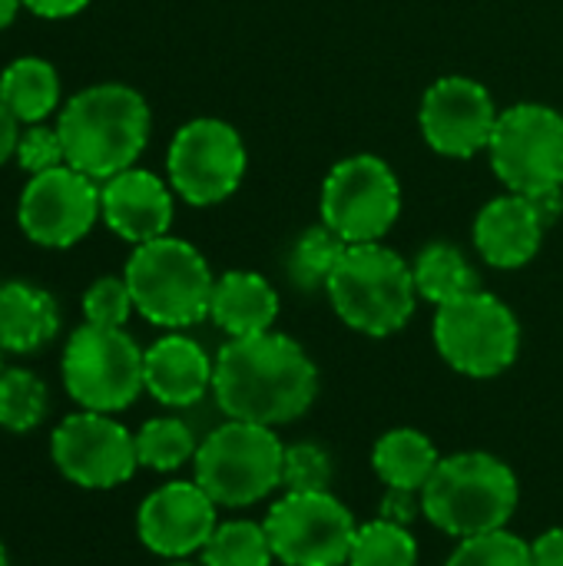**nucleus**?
<instances>
[{
	"label": "nucleus",
	"instance_id": "1",
	"mask_svg": "<svg viewBox=\"0 0 563 566\" xmlns=\"http://www.w3.org/2000/svg\"><path fill=\"white\" fill-rule=\"evenodd\" d=\"M212 395L229 421L279 428L299 421L315 395L319 371L305 348L279 332L229 338L216 355Z\"/></svg>",
	"mask_w": 563,
	"mask_h": 566
},
{
	"label": "nucleus",
	"instance_id": "2",
	"mask_svg": "<svg viewBox=\"0 0 563 566\" xmlns=\"http://www.w3.org/2000/svg\"><path fill=\"white\" fill-rule=\"evenodd\" d=\"M149 106L126 83H96L73 93L56 119L66 166L96 182L133 169L149 143Z\"/></svg>",
	"mask_w": 563,
	"mask_h": 566
},
{
	"label": "nucleus",
	"instance_id": "3",
	"mask_svg": "<svg viewBox=\"0 0 563 566\" xmlns=\"http://www.w3.org/2000/svg\"><path fill=\"white\" fill-rule=\"evenodd\" d=\"M514 471L484 451H465L441 458L428 484L421 488V511L448 537H475L508 527L518 511Z\"/></svg>",
	"mask_w": 563,
	"mask_h": 566
},
{
	"label": "nucleus",
	"instance_id": "4",
	"mask_svg": "<svg viewBox=\"0 0 563 566\" xmlns=\"http://www.w3.org/2000/svg\"><path fill=\"white\" fill-rule=\"evenodd\" d=\"M329 302L335 315L372 338L402 332L418 305L411 265L382 242L348 245L329 275Z\"/></svg>",
	"mask_w": 563,
	"mask_h": 566
},
{
	"label": "nucleus",
	"instance_id": "5",
	"mask_svg": "<svg viewBox=\"0 0 563 566\" xmlns=\"http://www.w3.org/2000/svg\"><path fill=\"white\" fill-rule=\"evenodd\" d=\"M136 312L159 328H189L209 318L212 302V269L196 245L176 235H163L133 245L123 272Z\"/></svg>",
	"mask_w": 563,
	"mask_h": 566
},
{
	"label": "nucleus",
	"instance_id": "6",
	"mask_svg": "<svg viewBox=\"0 0 563 566\" xmlns=\"http://www.w3.org/2000/svg\"><path fill=\"white\" fill-rule=\"evenodd\" d=\"M285 444L265 424L229 421L209 431L192 458L196 484L216 507H249L282 488Z\"/></svg>",
	"mask_w": 563,
	"mask_h": 566
},
{
	"label": "nucleus",
	"instance_id": "7",
	"mask_svg": "<svg viewBox=\"0 0 563 566\" xmlns=\"http://www.w3.org/2000/svg\"><path fill=\"white\" fill-rule=\"evenodd\" d=\"M63 388L83 411L113 415L129 408L143 385V348L123 328H100L83 322L60 361Z\"/></svg>",
	"mask_w": 563,
	"mask_h": 566
},
{
	"label": "nucleus",
	"instance_id": "8",
	"mask_svg": "<svg viewBox=\"0 0 563 566\" xmlns=\"http://www.w3.org/2000/svg\"><path fill=\"white\" fill-rule=\"evenodd\" d=\"M435 345L455 371L468 378H498L521 352V325L498 295L475 289L438 305Z\"/></svg>",
	"mask_w": 563,
	"mask_h": 566
},
{
	"label": "nucleus",
	"instance_id": "9",
	"mask_svg": "<svg viewBox=\"0 0 563 566\" xmlns=\"http://www.w3.org/2000/svg\"><path fill=\"white\" fill-rule=\"evenodd\" d=\"M488 153L498 179L518 196L563 189V116L544 103H518L501 113Z\"/></svg>",
	"mask_w": 563,
	"mask_h": 566
},
{
	"label": "nucleus",
	"instance_id": "10",
	"mask_svg": "<svg viewBox=\"0 0 563 566\" xmlns=\"http://www.w3.org/2000/svg\"><path fill=\"white\" fill-rule=\"evenodd\" d=\"M402 216V186L378 156H348L322 186V222L348 245L382 242Z\"/></svg>",
	"mask_w": 563,
	"mask_h": 566
},
{
	"label": "nucleus",
	"instance_id": "11",
	"mask_svg": "<svg viewBox=\"0 0 563 566\" xmlns=\"http://www.w3.org/2000/svg\"><path fill=\"white\" fill-rule=\"evenodd\" d=\"M355 517L332 491H285L265 517L275 560L285 566H345Z\"/></svg>",
	"mask_w": 563,
	"mask_h": 566
},
{
	"label": "nucleus",
	"instance_id": "12",
	"mask_svg": "<svg viewBox=\"0 0 563 566\" xmlns=\"http://www.w3.org/2000/svg\"><path fill=\"white\" fill-rule=\"evenodd\" d=\"M242 136L212 116L179 126L166 153V176L173 192L189 206H216L229 199L246 176Z\"/></svg>",
	"mask_w": 563,
	"mask_h": 566
},
{
	"label": "nucleus",
	"instance_id": "13",
	"mask_svg": "<svg viewBox=\"0 0 563 566\" xmlns=\"http://www.w3.org/2000/svg\"><path fill=\"white\" fill-rule=\"evenodd\" d=\"M103 219L96 179L76 172L73 166H56L30 176L17 199L20 232L43 249H70L90 235Z\"/></svg>",
	"mask_w": 563,
	"mask_h": 566
},
{
	"label": "nucleus",
	"instance_id": "14",
	"mask_svg": "<svg viewBox=\"0 0 563 566\" xmlns=\"http://www.w3.org/2000/svg\"><path fill=\"white\" fill-rule=\"evenodd\" d=\"M50 454L56 471L86 491H110L133 478L136 434H129L113 415L80 411L60 421L50 438Z\"/></svg>",
	"mask_w": 563,
	"mask_h": 566
},
{
	"label": "nucleus",
	"instance_id": "15",
	"mask_svg": "<svg viewBox=\"0 0 563 566\" xmlns=\"http://www.w3.org/2000/svg\"><path fill=\"white\" fill-rule=\"evenodd\" d=\"M498 106L491 93L471 76H441L421 99V136L425 143L451 159H471L491 146L498 126Z\"/></svg>",
	"mask_w": 563,
	"mask_h": 566
},
{
	"label": "nucleus",
	"instance_id": "16",
	"mask_svg": "<svg viewBox=\"0 0 563 566\" xmlns=\"http://www.w3.org/2000/svg\"><path fill=\"white\" fill-rule=\"evenodd\" d=\"M216 527V501L196 481L163 484L139 504L136 514L143 547L169 560L202 554Z\"/></svg>",
	"mask_w": 563,
	"mask_h": 566
},
{
	"label": "nucleus",
	"instance_id": "17",
	"mask_svg": "<svg viewBox=\"0 0 563 566\" xmlns=\"http://www.w3.org/2000/svg\"><path fill=\"white\" fill-rule=\"evenodd\" d=\"M100 212L129 245L163 239L173 226V186L149 169H123L100 186Z\"/></svg>",
	"mask_w": 563,
	"mask_h": 566
},
{
	"label": "nucleus",
	"instance_id": "18",
	"mask_svg": "<svg viewBox=\"0 0 563 566\" xmlns=\"http://www.w3.org/2000/svg\"><path fill=\"white\" fill-rule=\"evenodd\" d=\"M544 219L534 199L508 192L491 199L475 219V245L481 259L494 269H521L528 265L544 239Z\"/></svg>",
	"mask_w": 563,
	"mask_h": 566
},
{
	"label": "nucleus",
	"instance_id": "19",
	"mask_svg": "<svg viewBox=\"0 0 563 566\" xmlns=\"http://www.w3.org/2000/svg\"><path fill=\"white\" fill-rule=\"evenodd\" d=\"M216 361L189 335H163L143 352V385L166 408H189L212 391Z\"/></svg>",
	"mask_w": 563,
	"mask_h": 566
},
{
	"label": "nucleus",
	"instance_id": "20",
	"mask_svg": "<svg viewBox=\"0 0 563 566\" xmlns=\"http://www.w3.org/2000/svg\"><path fill=\"white\" fill-rule=\"evenodd\" d=\"M60 332L56 298L33 282L0 285V352L33 355Z\"/></svg>",
	"mask_w": 563,
	"mask_h": 566
},
{
	"label": "nucleus",
	"instance_id": "21",
	"mask_svg": "<svg viewBox=\"0 0 563 566\" xmlns=\"http://www.w3.org/2000/svg\"><path fill=\"white\" fill-rule=\"evenodd\" d=\"M209 318L229 338H249L272 332L279 318V295L259 272H226L216 279Z\"/></svg>",
	"mask_w": 563,
	"mask_h": 566
},
{
	"label": "nucleus",
	"instance_id": "22",
	"mask_svg": "<svg viewBox=\"0 0 563 566\" xmlns=\"http://www.w3.org/2000/svg\"><path fill=\"white\" fill-rule=\"evenodd\" d=\"M0 103L27 126L43 123L60 106V73L43 56H17L0 73Z\"/></svg>",
	"mask_w": 563,
	"mask_h": 566
},
{
	"label": "nucleus",
	"instance_id": "23",
	"mask_svg": "<svg viewBox=\"0 0 563 566\" xmlns=\"http://www.w3.org/2000/svg\"><path fill=\"white\" fill-rule=\"evenodd\" d=\"M438 451L428 441V434L415 431V428H395L385 438H378L375 451H372V468L382 478L385 488L395 491H418L428 484V478L438 468Z\"/></svg>",
	"mask_w": 563,
	"mask_h": 566
},
{
	"label": "nucleus",
	"instance_id": "24",
	"mask_svg": "<svg viewBox=\"0 0 563 566\" xmlns=\"http://www.w3.org/2000/svg\"><path fill=\"white\" fill-rule=\"evenodd\" d=\"M411 275H415L418 298H428L431 305H448L478 289V275L471 262L465 259L458 245H448V242H435L421 249L411 265Z\"/></svg>",
	"mask_w": 563,
	"mask_h": 566
},
{
	"label": "nucleus",
	"instance_id": "25",
	"mask_svg": "<svg viewBox=\"0 0 563 566\" xmlns=\"http://www.w3.org/2000/svg\"><path fill=\"white\" fill-rule=\"evenodd\" d=\"M199 444L186 421L179 418H153L136 431V461L139 468L169 474L196 458Z\"/></svg>",
	"mask_w": 563,
	"mask_h": 566
},
{
	"label": "nucleus",
	"instance_id": "26",
	"mask_svg": "<svg viewBox=\"0 0 563 566\" xmlns=\"http://www.w3.org/2000/svg\"><path fill=\"white\" fill-rule=\"evenodd\" d=\"M46 385L30 368H3L0 371V428L13 434L33 431L46 418Z\"/></svg>",
	"mask_w": 563,
	"mask_h": 566
},
{
	"label": "nucleus",
	"instance_id": "27",
	"mask_svg": "<svg viewBox=\"0 0 563 566\" xmlns=\"http://www.w3.org/2000/svg\"><path fill=\"white\" fill-rule=\"evenodd\" d=\"M272 560L265 524L256 521H226L202 547V566H272Z\"/></svg>",
	"mask_w": 563,
	"mask_h": 566
},
{
	"label": "nucleus",
	"instance_id": "28",
	"mask_svg": "<svg viewBox=\"0 0 563 566\" xmlns=\"http://www.w3.org/2000/svg\"><path fill=\"white\" fill-rule=\"evenodd\" d=\"M345 249H348V242L342 235H335L325 222L305 229L302 239L295 242L292 255H289V279L305 292L325 289L329 275L335 272Z\"/></svg>",
	"mask_w": 563,
	"mask_h": 566
},
{
	"label": "nucleus",
	"instance_id": "29",
	"mask_svg": "<svg viewBox=\"0 0 563 566\" xmlns=\"http://www.w3.org/2000/svg\"><path fill=\"white\" fill-rule=\"evenodd\" d=\"M348 566H418V544L408 527L375 517L358 524Z\"/></svg>",
	"mask_w": 563,
	"mask_h": 566
},
{
	"label": "nucleus",
	"instance_id": "30",
	"mask_svg": "<svg viewBox=\"0 0 563 566\" xmlns=\"http://www.w3.org/2000/svg\"><path fill=\"white\" fill-rule=\"evenodd\" d=\"M445 566H534L531 544L511 534L508 527L465 537Z\"/></svg>",
	"mask_w": 563,
	"mask_h": 566
},
{
	"label": "nucleus",
	"instance_id": "31",
	"mask_svg": "<svg viewBox=\"0 0 563 566\" xmlns=\"http://www.w3.org/2000/svg\"><path fill=\"white\" fill-rule=\"evenodd\" d=\"M136 312L126 279L103 275L83 292V318L100 328H123Z\"/></svg>",
	"mask_w": 563,
	"mask_h": 566
},
{
	"label": "nucleus",
	"instance_id": "32",
	"mask_svg": "<svg viewBox=\"0 0 563 566\" xmlns=\"http://www.w3.org/2000/svg\"><path fill=\"white\" fill-rule=\"evenodd\" d=\"M332 458L319 444H292L285 448L282 488L285 491H329L332 488Z\"/></svg>",
	"mask_w": 563,
	"mask_h": 566
},
{
	"label": "nucleus",
	"instance_id": "33",
	"mask_svg": "<svg viewBox=\"0 0 563 566\" xmlns=\"http://www.w3.org/2000/svg\"><path fill=\"white\" fill-rule=\"evenodd\" d=\"M17 166L27 172V176H37V172H46V169H56V166H66V156H63V139L56 133V126H43V123H33L20 133V143H17Z\"/></svg>",
	"mask_w": 563,
	"mask_h": 566
},
{
	"label": "nucleus",
	"instance_id": "34",
	"mask_svg": "<svg viewBox=\"0 0 563 566\" xmlns=\"http://www.w3.org/2000/svg\"><path fill=\"white\" fill-rule=\"evenodd\" d=\"M421 511V494L418 491H395L388 488V494L382 497V521H392V524H402V527H411V521L418 517Z\"/></svg>",
	"mask_w": 563,
	"mask_h": 566
},
{
	"label": "nucleus",
	"instance_id": "35",
	"mask_svg": "<svg viewBox=\"0 0 563 566\" xmlns=\"http://www.w3.org/2000/svg\"><path fill=\"white\" fill-rule=\"evenodd\" d=\"M531 564L534 566H563V527L541 534L531 544Z\"/></svg>",
	"mask_w": 563,
	"mask_h": 566
},
{
	"label": "nucleus",
	"instance_id": "36",
	"mask_svg": "<svg viewBox=\"0 0 563 566\" xmlns=\"http://www.w3.org/2000/svg\"><path fill=\"white\" fill-rule=\"evenodd\" d=\"M33 17H43V20H66V17H76L90 0H20Z\"/></svg>",
	"mask_w": 563,
	"mask_h": 566
},
{
	"label": "nucleus",
	"instance_id": "37",
	"mask_svg": "<svg viewBox=\"0 0 563 566\" xmlns=\"http://www.w3.org/2000/svg\"><path fill=\"white\" fill-rule=\"evenodd\" d=\"M17 116L0 103V166L10 163L17 156V143H20V129H17Z\"/></svg>",
	"mask_w": 563,
	"mask_h": 566
},
{
	"label": "nucleus",
	"instance_id": "38",
	"mask_svg": "<svg viewBox=\"0 0 563 566\" xmlns=\"http://www.w3.org/2000/svg\"><path fill=\"white\" fill-rule=\"evenodd\" d=\"M534 206H538L544 226H554L563 216V189H557V192H544V196H534Z\"/></svg>",
	"mask_w": 563,
	"mask_h": 566
},
{
	"label": "nucleus",
	"instance_id": "39",
	"mask_svg": "<svg viewBox=\"0 0 563 566\" xmlns=\"http://www.w3.org/2000/svg\"><path fill=\"white\" fill-rule=\"evenodd\" d=\"M20 7H23L20 0H0V30H7L17 20V10Z\"/></svg>",
	"mask_w": 563,
	"mask_h": 566
},
{
	"label": "nucleus",
	"instance_id": "40",
	"mask_svg": "<svg viewBox=\"0 0 563 566\" xmlns=\"http://www.w3.org/2000/svg\"><path fill=\"white\" fill-rule=\"evenodd\" d=\"M0 566H10L7 564V551H3V544H0Z\"/></svg>",
	"mask_w": 563,
	"mask_h": 566
},
{
	"label": "nucleus",
	"instance_id": "41",
	"mask_svg": "<svg viewBox=\"0 0 563 566\" xmlns=\"http://www.w3.org/2000/svg\"><path fill=\"white\" fill-rule=\"evenodd\" d=\"M169 566H196V564H169Z\"/></svg>",
	"mask_w": 563,
	"mask_h": 566
},
{
	"label": "nucleus",
	"instance_id": "42",
	"mask_svg": "<svg viewBox=\"0 0 563 566\" xmlns=\"http://www.w3.org/2000/svg\"><path fill=\"white\" fill-rule=\"evenodd\" d=\"M0 371H3V368H0Z\"/></svg>",
	"mask_w": 563,
	"mask_h": 566
}]
</instances>
